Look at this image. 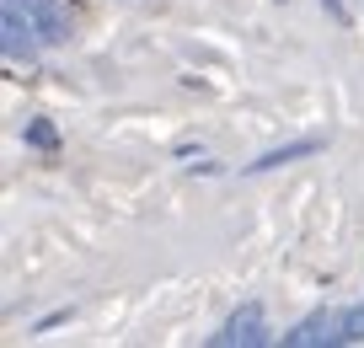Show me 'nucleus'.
<instances>
[{"label": "nucleus", "mask_w": 364, "mask_h": 348, "mask_svg": "<svg viewBox=\"0 0 364 348\" xmlns=\"http://www.w3.org/2000/svg\"><path fill=\"white\" fill-rule=\"evenodd\" d=\"M0 43H6V59L11 65H33L38 59V43H43V33H38V22L16 6V0H6V16H0Z\"/></svg>", "instance_id": "f257e3e1"}, {"label": "nucleus", "mask_w": 364, "mask_h": 348, "mask_svg": "<svg viewBox=\"0 0 364 348\" xmlns=\"http://www.w3.org/2000/svg\"><path fill=\"white\" fill-rule=\"evenodd\" d=\"M209 343H215V348H230V343H241V348H262V343H268V322H262V305H241V311L230 316V322L220 327Z\"/></svg>", "instance_id": "f03ea898"}, {"label": "nucleus", "mask_w": 364, "mask_h": 348, "mask_svg": "<svg viewBox=\"0 0 364 348\" xmlns=\"http://www.w3.org/2000/svg\"><path fill=\"white\" fill-rule=\"evenodd\" d=\"M16 6H22V11L38 22L43 43H65L70 27H75V22H70V6H65V0H16Z\"/></svg>", "instance_id": "7ed1b4c3"}, {"label": "nucleus", "mask_w": 364, "mask_h": 348, "mask_svg": "<svg viewBox=\"0 0 364 348\" xmlns=\"http://www.w3.org/2000/svg\"><path fill=\"white\" fill-rule=\"evenodd\" d=\"M311 150H321V139H289V145H279V150H262V156L252 161L241 177H262V172H279V167H289V161L311 156Z\"/></svg>", "instance_id": "20e7f679"}, {"label": "nucleus", "mask_w": 364, "mask_h": 348, "mask_svg": "<svg viewBox=\"0 0 364 348\" xmlns=\"http://www.w3.org/2000/svg\"><path fill=\"white\" fill-rule=\"evenodd\" d=\"M321 332H327V311L306 316V322H300L295 332H284V343H289V348H306V343H321Z\"/></svg>", "instance_id": "39448f33"}, {"label": "nucleus", "mask_w": 364, "mask_h": 348, "mask_svg": "<svg viewBox=\"0 0 364 348\" xmlns=\"http://www.w3.org/2000/svg\"><path fill=\"white\" fill-rule=\"evenodd\" d=\"M22 139H27V145H38V150H54V139H59V135H54V124H43V118H38V124H27V135H22Z\"/></svg>", "instance_id": "423d86ee"}, {"label": "nucleus", "mask_w": 364, "mask_h": 348, "mask_svg": "<svg viewBox=\"0 0 364 348\" xmlns=\"http://www.w3.org/2000/svg\"><path fill=\"white\" fill-rule=\"evenodd\" d=\"M321 6H327V11L338 16V22H348V11H343V0H321Z\"/></svg>", "instance_id": "0eeeda50"}]
</instances>
